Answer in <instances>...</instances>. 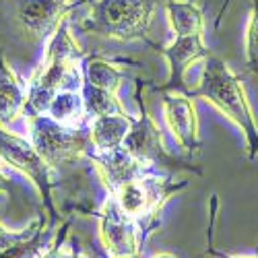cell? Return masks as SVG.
<instances>
[{"mask_svg": "<svg viewBox=\"0 0 258 258\" xmlns=\"http://www.w3.org/2000/svg\"><path fill=\"white\" fill-rule=\"evenodd\" d=\"M165 15L174 35H205V15L195 0H165Z\"/></svg>", "mask_w": 258, "mask_h": 258, "instance_id": "14", "label": "cell"}, {"mask_svg": "<svg viewBox=\"0 0 258 258\" xmlns=\"http://www.w3.org/2000/svg\"><path fill=\"white\" fill-rule=\"evenodd\" d=\"M83 56L85 52L79 48L69 29V21L64 19L56 33L50 37L46 58L41 60L29 81L27 105L31 107L33 114H46L52 99L60 91L73 89V85L81 81L77 60Z\"/></svg>", "mask_w": 258, "mask_h": 258, "instance_id": "2", "label": "cell"}, {"mask_svg": "<svg viewBox=\"0 0 258 258\" xmlns=\"http://www.w3.org/2000/svg\"><path fill=\"white\" fill-rule=\"evenodd\" d=\"M83 101H85V112L91 118L107 116V114H126L122 101L114 91H105L99 87H93L89 83H83Z\"/></svg>", "mask_w": 258, "mask_h": 258, "instance_id": "17", "label": "cell"}, {"mask_svg": "<svg viewBox=\"0 0 258 258\" xmlns=\"http://www.w3.org/2000/svg\"><path fill=\"white\" fill-rule=\"evenodd\" d=\"M91 163L103 186L110 190V195L118 192L124 184L143 178V169H145V165L139 159H135L124 147L91 153Z\"/></svg>", "mask_w": 258, "mask_h": 258, "instance_id": "10", "label": "cell"}, {"mask_svg": "<svg viewBox=\"0 0 258 258\" xmlns=\"http://www.w3.org/2000/svg\"><path fill=\"white\" fill-rule=\"evenodd\" d=\"M7 192V186H5V174H3V167H0V195Z\"/></svg>", "mask_w": 258, "mask_h": 258, "instance_id": "22", "label": "cell"}, {"mask_svg": "<svg viewBox=\"0 0 258 258\" xmlns=\"http://www.w3.org/2000/svg\"><path fill=\"white\" fill-rule=\"evenodd\" d=\"M163 116L169 133L174 135L178 145L188 153H197L201 149L199 139V120L197 110L188 93L165 91L163 93Z\"/></svg>", "mask_w": 258, "mask_h": 258, "instance_id": "9", "label": "cell"}, {"mask_svg": "<svg viewBox=\"0 0 258 258\" xmlns=\"http://www.w3.org/2000/svg\"><path fill=\"white\" fill-rule=\"evenodd\" d=\"M87 0L69 3V0H17L15 3V21L33 41L50 39L60 23L67 19V13L73 7H81Z\"/></svg>", "mask_w": 258, "mask_h": 258, "instance_id": "7", "label": "cell"}, {"mask_svg": "<svg viewBox=\"0 0 258 258\" xmlns=\"http://www.w3.org/2000/svg\"><path fill=\"white\" fill-rule=\"evenodd\" d=\"M118 205L122 207V211L126 215H131V217L139 219V217H147L149 213V195H147V186H145V180L139 178V180H133L124 184L118 192L112 195Z\"/></svg>", "mask_w": 258, "mask_h": 258, "instance_id": "18", "label": "cell"}, {"mask_svg": "<svg viewBox=\"0 0 258 258\" xmlns=\"http://www.w3.org/2000/svg\"><path fill=\"white\" fill-rule=\"evenodd\" d=\"M46 114L52 120H56L64 126H81V122L85 120V116H87V112H85L83 93H79L75 89L60 91L52 99Z\"/></svg>", "mask_w": 258, "mask_h": 258, "instance_id": "15", "label": "cell"}, {"mask_svg": "<svg viewBox=\"0 0 258 258\" xmlns=\"http://www.w3.org/2000/svg\"><path fill=\"white\" fill-rule=\"evenodd\" d=\"M133 126V118L128 114H107L91 120L89 139L95 151H110V149L122 147L124 139Z\"/></svg>", "mask_w": 258, "mask_h": 258, "instance_id": "13", "label": "cell"}, {"mask_svg": "<svg viewBox=\"0 0 258 258\" xmlns=\"http://www.w3.org/2000/svg\"><path fill=\"white\" fill-rule=\"evenodd\" d=\"M0 159H3L5 163H9V165H13L15 169H19L21 174H25L35 184L39 195L44 197L50 213L54 215V207H52V186H54L52 165H48V161L37 153L33 143L15 135V133H9L5 126H0Z\"/></svg>", "mask_w": 258, "mask_h": 258, "instance_id": "5", "label": "cell"}, {"mask_svg": "<svg viewBox=\"0 0 258 258\" xmlns=\"http://www.w3.org/2000/svg\"><path fill=\"white\" fill-rule=\"evenodd\" d=\"M41 258H64V254L60 250H50L46 256H41Z\"/></svg>", "mask_w": 258, "mask_h": 258, "instance_id": "21", "label": "cell"}, {"mask_svg": "<svg viewBox=\"0 0 258 258\" xmlns=\"http://www.w3.org/2000/svg\"><path fill=\"white\" fill-rule=\"evenodd\" d=\"M155 258H176V256H171V254H159V256H155Z\"/></svg>", "mask_w": 258, "mask_h": 258, "instance_id": "23", "label": "cell"}, {"mask_svg": "<svg viewBox=\"0 0 258 258\" xmlns=\"http://www.w3.org/2000/svg\"><path fill=\"white\" fill-rule=\"evenodd\" d=\"M186 93L190 97H201L213 103L225 118H229L244 133L248 157H258V122L248 101L244 83L221 58L209 54L203 60V71L197 87L186 89Z\"/></svg>", "mask_w": 258, "mask_h": 258, "instance_id": "1", "label": "cell"}, {"mask_svg": "<svg viewBox=\"0 0 258 258\" xmlns=\"http://www.w3.org/2000/svg\"><path fill=\"white\" fill-rule=\"evenodd\" d=\"M122 147L135 159H139L145 167H149V165L174 167L178 163L167 153V149L163 145L161 128L155 124L151 114L145 110V105H141V116L137 120H133V126H131V131H128Z\"/></svg>", "mask_w": 258, "mask_h": 258, "instance_id": "8", "label": "cell"}, {"mask_svg": "<svg viewBox=\"0 0 258 258\" xmlns=\"http://www.w3.org/2000/svg\"><path fill=\"white\" fill-rule=\"evenodd\" d=\"M27 126L29 141L52 167L75 163L93 147L89 135H85L81 126H64L48 114H31Z\"/></svg>", "mask_w": 258, "mask_h": 258, "instance_id": "4", "label": "cell"}, {"mask_svg": "<svg viewBox=\"0 0 258 258\" xmlns=\"http://www.w3.org/2000/svg\"><path fill=\"white\" fill-rule=\"evenodd\" d=\"M155 9V0H91V11L79 29L118 41H145L159 50L149 37Z\"/></svg>", "mask_w": 258, "mask_h": 258, "instance_id": "3", "label": "cell"}, {"mask_svg": "<svg viewBox=\"0 0 258 258\" xmlns=\"http://www.w3.org/2000/svg\"><path fill=\"white\" fill-rule=\"evenodd\" d=\"M135 258H137V256H135Z\"/></svg>", "mask_w": 258, "mask_h": 258, "instance_id": "25", "label": "cell"}, {"mask_svg": "<svg viewBox=\"0 0 258 258\" xmlns=\"http://www.w3.org/2000/svg\"><path fill=\"white\" fill-rule=\"evenodd\" d=\"M99 240L112 258L139 256L141 235L135 217L126 215L114 197L107 199L99 211Z\"/></svg>", "mask_w": 258, "mask_h": 258, "instance_id": "6", "label": "cell"}, {"mask_svg": "<svg viewBox=\"0 0 258 258\" xmlns=\"http://www.w3.org/2000/svg\"><path fill=\"white\" fill-rule=\"evenodd\" d=\"M39 227H41L39 219H35L27 229H21V231H11V229H7L3 223H0V256H3L5 252H9L13 246H17L19 242L27 240L29 235H33Z\"/></svg>", "mask_w": 258, "mask_h": 258, "instance_id": "20", "label": "cell"}, {"mask_svg": "<svg viewBox=\"0 0 258 258\" xmlns=\"http://www.w3.org/2000/svg\"><path fill=\"white\" fill-rule=\"evenodd\" d=\"M27 105V91L0 52V126L13 124Z\"/></svg>", "mask_w": 258, "mask_h": 258, "instance_id": "12", "label": "cell"}, {"mask_svg": "<svg viewBox=\"0 0 258 258\" xmlns=\"http://www.w3.org/2000/svg\"><path fill=\"white\" fill-rule=\"evenodd\" d=\"M244 50L248 71L252 75H258V0H252V11L244 33Z\"/></svg>", "mask_w": 258, "mask_h": 258, "instance_id": "19", "label": "cell"}, {"mask_svg": "<svg viewBox=\"0 0 258 258\" xmlns=\"http://www.w3.org/2000/svg\"><path fill=\"white\" fill-rule=\"evenodd\" d=\"M157 52L167 60L169 67L167 85L163 89H171V91L184 89V75L188 67H192V62L205 60L209 56V50L205 46V35H178L171 44L159 48Z\"/></svg>", "mask_w": 258, "mask_h": 258, "instance_id": "11", "label": "cell"}, {"mask_svg": "<svg viewBox=\"0 0 258 258\" xmlns=\"http://www.w3.org/2000/svg\"><path fill=\"white\" fill-rule=\"evenodd\" d=\"M83 69H85V83H89L99 89H105V91L118 93L120 85L124 81V71L118 69L116 64L101 60V58H87Z\"/></svg>", "mask_w": 258, "mask_h": 258, "instance_id": "16", "label": "cell"}, {"mask_svg": "<svg viewBox=\"0 0 258 258\" xmlns=\"http://www.w3.org/2000/svg\"><path fill=\"white\" fill-rule=\"evenodd\" d=\"M238 258H240V256H238ZM244 258H248V256H244Z\"/></svg>", "mask_w": 258, "mask_h": 258, "instance_id": "24", "label": "cell"}]
</instances>
